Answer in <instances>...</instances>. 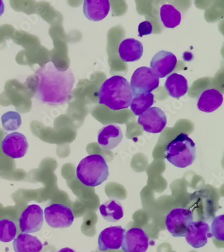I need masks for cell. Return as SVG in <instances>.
Masks as SVG:
<instances>
[{
    "mask_svg": "<svg viewBox=\"0 0 224 252\" xmlns=\"http://www.w3.org/2000/svg\"><path fill=\"white\" fill-rule=\"evenodd\" d=\"M35 76V98L50 106H60L68 102L75 84L74 75L70 69L60 71L49 62L36 70Z\"/></svg>",
    "mask_w": 224,
    "mask_h": 252,
    "instance_id": "1",
    "label": "cell"
},
{
    "mask_svg": "<svg viewBox=\"0 0 224 252\" xmlns=\"http://www.w3.org/2000/svg\"><path fill=\"white\" fill-rule=\"evenodd\" d=\"M99 104L114 111L127 109L133 100L130 84L121 75H114L104 81L98 92Z\"/></svg>",
    "mask_w": 224,
    "mask_h": 252,
    "instance_id": "2",
    "label": "cell"
},
{
    "mask_svg": "<svg viewBox=\"0 0 224 252\" xmlns=\"http://www.w3.org/2000/svg\"><path fill=\"white\" fill-rule=\"evenodd\" d=\"M76 176L86 187H96L108 179L109 170L102 156L92 154L81 160L76 168Z\"/></svg>",
    "mask_w": 224,
    "mask_h": 252,
    "instance_id": "3",
    "label": "cell"
},
{
    "mask_svg": "<svg viewBox=\"0 0 224 252\" xmlns=\"http://www.w3.org/2000/svg\"><path fill=\"white\" fill-rule=\"evenodd\" d=\"M165 158L179 168L190 166L196 159L195 143L187 134H180L166 145Z\"/></svg>",
    "mask_w": 224,
    "mask_h": 252,
    "instance_id": "4",
    "label": "cell"
},
{
    "mask_svg": "<svg viewBox=\"0 0 224 252\" xmlns=\"http://www.w3.org/2000/svg\"><path fill=\"white\" fill-rule=\"evenodd\" d=\"M160 78L151 68L141 67L134 71L131 78V86L133 97L142 94L152 93L159 88Z\"/></svg>",
    "mask_w": 224,
    "mask_h": 252,
    "instance_id": "5",
    "label": "cell"
},
{
    "mask_svg": "<svg viewBox=\"0 0 224 252\" xmlns=\"http://www.w3.org/2000/svg\"><path fill=\"white\" fill-rule=\"evenodd\" d=\"M192 222L193 214L192 211L184 208H176L166 215V228L174 237H185Z\"/></svg>",
    "mask_w": 224,
    "mask_h": 252,
    "instance_id": "6",
    "label": "cell"
},
{
    "mask_svg": "<svg viewBox=\"0 0 224 252\" xmlns=\"http://www.w3.org/2000/svg\"><path fill=\"white\" fill-rule=\"evenodd\" d=\"M45 221L53 229L69 227L74 220V215L70 208L61 204H53L44 210Z\"/></svg>",
    "mask_w": 224,
    "mask_h": 252,
    "instance_id": "7",
    "label": "cell"
},
{
    "mask_svg": "<svg viewBox=\"0 0 224 252\" xmlns=\"http://www.w3.org/2000/svg\"><path fill=\"white\" fill-rule=\"evenodd\" d=\"M44 211L39 205H31L22 213L19 219V227L23 233L39 231L43 227Z\"/></svg>",
    "mask_w": 224,
    "mask_h": 252,
    "instance_id": "8",
    "label": "cell"
},
{
    "mask_svg": "<svg viewBox=\"0 0 224 252\" xmlns=\"http://www.w3.org/2000/svg\"><path fill=\"white\" fill-rule=\"evenodd\" d=\"M137 123L144 131L150 133H160L166 127V116L164 111L158 107H151L139 116Z\"/></svg>",
    "mask_w": 224,
    "mask_h": 252,
    "instance_id": "9",
    "label": "cell"
},
{
    "mask_svg": "<svg viewBox=\"0 0 224 252\" xmlns=\"http://www.w3.org/2000/svg\"><path fill=\"white\" fill-rule=\"evenodd\" d=\"M3 154L12 159L23 158L27 153L29 143L27 138L20 132L8 134L1 142Z\"/></svg>",
    "mask_w": 224,
    "mask_h": 252,
    "instance_id": "10",
    "label": "cell"
},
{
    "mask_svg": "<svg viewBox=\"0 0 224 252\" xmlns=\"http://www.w3.org/2000/svg\"><path fill=\"white\" fill-rule=\"evenodd\" d=\"M150 239L143 229L133 227L125 233L121 248L125 252H146Z\"/></svg>",
    "mask_w": 224,
    "mask_h": 252,
    "instance_id": "11",
    "label": "cell"
},
{
    "mask_svg": "<svg viewBox=\"0 0 224 252\" xmlns=\"http://www.w3.org/2000/svg\"><path fill=\"white\" fill-rule=\"evenodd\" d=\"M126 232V230L121 226L106 228L99 235L98 250L103 252L120 249Z\"/></svg>",
    "mask_w": 224,
    "mask_h": 252,
    "instance_id": "12",
    "label": "cell"
},
{
    "mask_svg": "<svg viewBox=\"0 0 224 252\" xmlns=\"http://www.w3.org/2000/svg\"><path fill=\"white\" fill-rule=\"evenodd\" d=\"M177 59L171 52L160 51L152 59L151 69L159 78H166L175 69Z\"/></svg>",
    "mask_w": 224,
    "mask_h": 252,
    "instance_id": "13",
    "label": "cell"
},
{
    "mask_svg": "<svg viewBox=\"0 0 224 252\" xmlns=\"http://www.w3.org/2000/svg\"><path fill=\"white\" fill-rule=\"evenodd\" d=\"M212 237L210 227L204 221L192 222L185 235L187 243L195 249L205 246Z\"/></svg>",
    "mask_w": 224,
    "mask_h": 252,
    "instance_id": "14",
    "label": "cell"
},
{
    "mask_svg": "<svg viewBox=\"0 0 224 252\" xmlns=\"http://www.w3.org/2000/svg\"><path fill=\"white\" fill-rule=\"evenodd\" d=\"M122 130L117 125H109L98 132V143L103 150L110 151L117 148L122 141Z\"/></svg>",
    "mask_w": 224,
    "mask_h": 252,
    "instance_id": "15",
    "label": "cell"
},
{
    "mask_svg": "<svg viewBox=\"0 0 224 252\" xmlns=\"http://www.w3.org/2000/svg\"><path fill=\"white\" fill-rule=\"evenodd\" d=\"M111 10V3L108 0H85L83 12L88 20L98 22L104 20Z\"/></svg>",
    "mask_w": 224,
    "mask_h": 252,
    "instance_id": "16",
    "label": "cell"
},
{
    "mask_svg": "<svg viewBox=\"0 0 224 252\" xmlns=\"http://www.w3.org/2000/svg\"><path fill=\"white\" fill-rule=\"evenodd\" d=\"M144 53V47L135 38H127L119 47V55L124 62H134L140 60Z\"/></svg>",
    "mask_w": 224,
    "mask_h": 252,
    "instance_id": "17",
    "label": "cell"
},
{
    "mask_svg": "<svg viewBox=\"0 0 224 252\" xmlns=\"http://www.w3.org/2000/svg\"><path fill=\"white\" fill-rule=\"evenodd\" d=\"M223 95L216 89L204 90L198 98V109L203 113H211L218 109L223 103Z\"/></svg>",
    "mask_w": 224,
    "mask_h": 252,
    "instance_id": "18",
    "label": "cell"
},
{
    "mask_svg": "<svg viewBox=\"0 0 224 252\" xmlns=\"http://www.w3.org/2000/svg\"><path fill=\"white\" fill-rule=\"evenodd\" d=\"M164 87L170 96L179 99L184 96L189 90L188 82L183 75L176 73L168 75Z\"/></svg>",
    "mask_w": 224,
    "mask_h": 252,
    "instance_id": "19",
    "label": "cell"
},
{
    "mask_svg": "<svg viewBox=\"0 0 224 252\" xmlns=\"http://www.w3.org/2000/svg\"><path fill=\"white\" fill-rule=\"evenodd\" d=\"M13 248L15 252H40L43 244L38 237L21 233L14 239Z\"/></svg>",
    "mask_w": 224,
    "mask_h": 252,
    "instance_id": "20",
    "label": "cell"
},
{
    "mask_svg": "<svg viewBox=\"0 0 224 252\" xmlns=\"http://www.w3.org/2000/svg\"><path fill=\"white\" fill-rule=\"evenodd\" d=\"M99 211L102 218L108 222H117L124 218V208L118 200H107L100 206Z\"/></svg>",
    "mask_w": 224,
    "mask_h": 252,
    "instance_id": "21",
    "label": "cell"
},
{
    "mask_svg": "<svg viewBox=\"0 0 224 252\" xmlns=\"http://www.w3.org/2000/svg\"><path fill=\"white\" fill-rule=\"evenodd\" d=\"M160 16L161 23L167 29H174L181 23V12L170 4H164L160 10Z\"/></svg>",
    "mask_w": 224,
    "mask_h": 252,
    "instance_id": "22",
    "label": "cell"
},
{
    "mask_svg": "<svg viewBox=\"0 0 224 252\" xmlns=\"http://www.w3.org/2000/svg\"><path fill=\"white\" fill-rule=\"evenodd\" d=\"M154 104V95L152 93L142 94L134 96L130 104L131 111L135 116H140Z\"/></svg>",
    "mask_w": 224,
    "mask_h": 252,
    "instance_id": "23",
    "label": "cell"
},
{
    "mask_svg": "<svg viewBox=\"0 0 224 252\" xmlns=\"http://www.w3.org/2000/svg\"><path fill=\"white\" fill-rule=\"evenodd\" d=\"M17 235V227L12 220L3 219L0 220V242H12Z\"/></svg>",
    "mask_w": 224,
    "mask_h": 252,
    "instance_id": "24",
    "label": "cell"
},
{
    "mask_svg": "<svg viewBox=\"0 0 224 252\" xmlns=\"http://www.w3.org/2000/svg\"><path fill=\"white\" fill-rule=\"evenodd\" d=\"M3 128L6 131H14L20 128L22 124L21 116L17 112L9 111L1 117Z\"/></svg>",
    "mask_w": 224,
    "mask_h": 252,
    "instance_id": "25",
    "label": "cell"
},
{
    "mask_svg": "<svg viewBox=\"0 0 224 252\" xmlns=\"http://www.w3.org/2000/svg\"><path fill=\"white\" fill-rule=\"evenodd\" d=\"M212 235L216 240L224 241V215L216 217L212 224Z\"/></svg>",
    "mask_w": 224,
    "mask_h": 252,
    "instance_id": "26",
    "label": "cell"
},
{
    "mask_svg": "<svg viewBox=\"0 0 224 252\" xmlns=\"http://www.w3.org/2000/svg\"><path fill=\"white\" fill-rule=\"evenodd\" d=\"M138 32L139 37L151 34L153 32V26L149 21L142 22L139 25Z\"/></svg>",
    "mask_w": 224,
    "mask_h": 252,
    "instance_id": "27",
    "label": "cell"
},
{
    "mask_svg": "<svg viewBox=\"0 0 224 252\" xmlns=\"http://www.w3.org/2000/svg\"><path fill=\"white\" fill-rule=\"evenodd\" d=\"M57 252H77L75 251L74 250L71 249V248H62V249L59 250V251H58Z\"/></svg>",
    "mask_w": 224,
    "mask_h": 252,
    "instance_id": "28",
    "label": "cell"
},
{
    "mask_svg": "<svg viewBox=\"0 0 224 252\" xmlns=\"http://www.w3.org/2000/svg\"><path fill=\"white\" fill-rule=\"evenodd\" d=\"M3 12H4V4H3V1L0 0V16H2Z\"/></svg>",
    "mask_w": 224,
    "mask_h": 252,
    "instance_id": "29",
    "label": "cell"
}]
</instances>
